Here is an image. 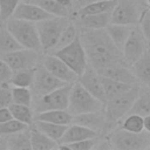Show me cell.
I'll use <instances>...</instances> for the list:
<instances>
[{
    "instance_id": "obj_32",
    "label": "cell",
    "mask_w": 150,
    "mask_h": 150,
    "mask_svg": "<svg viewBox=\"0 0 150 150\" xmlns=\"http://www.w3.org/2000/svg\"><path fill=\"white\" fill-rule=\"evenodd\" d=\"M30 2L36 4L50 15L54 16H67L68 15V7L60 4L57 0H27Z\"/></svg>"
},
{
    "instance_id": "obj_16",
    "label": "cell",
    "mask_w": 150,
    "mask_h": 150,
    "mask_svg": "<svg viewBox=\"0 0 150 150\" xmlns=\"http://www.w3.org/2000/svg\"><path fill=\"white\" fill-rule=\"evenodd\" d=\"M97 73L101 76H105L120 82H125V83H136L137 80L132 73V70H130L128 67H125L124 64L121 63V61H115L111 62L100 69H97Z\"/></svg>"
},
{
    "instance_id": "obj_37",
    "label": "cell",
    "mask_w": 150,
    "mask_h": 150,
    "mask_svg": "<svg viewBox=\"0 0 150 150\" xmlns=\"http://www.w3.org/2000/svg\"><path fill=\"white\" fill-rule=\"evenodd\" d=\"M28 127L29 125L18 121V120H15V118H12L9 121L0 123V136H9V135L15 134L18 131L25 130Z\"/></svg>"
},
{
    "instance_id": "obj_11",
    "label": "cell",
    "mask_w": 150,
    "mask_h": 150,
    "mask_svg": "<svg viewBox=\"0 0 150 150\" xmlns=\"http://www.w3.org/2000/svg\"><path fill=\"white\" fill-rule=\"evenodd\" d=\"M0 56L13 70L36 68V66L41 63L42 60L40 56V52L29 48H20L9 53H5Z\"/></svg>"
},
{
    "instance_id": "obj_30",
    "label": "cell",
    "mask_w": 150,
    "mask_h": 150,
    "mask_svg": "<svg viewBox=\"0 0 150 150\" xmlns=\"http://www.w3.org/2000/svg\"><path fill=\"white\" fill-rule=\"evenodd\" d=\"M9 110L12 112L13 118L27 124V125H32L34 122V116H35V111L34 109H32L30 105H25V104H18V103H12L9 107Z\"/></svg>"
},
{
    "instance_id": "obj_36",
    "label": "cell",
    "mask_w": 150,
    "mask_h": 150,
    "mask_svg": "<svg viewBox=\"0 0 150 150\" xmlns=\"http://www.w3.org/2000/svg\"><path fill=\"white\" fill-rule=\"evenodd\" d=\"M98 136L96 137H91V138H87V139H82V141H77L74 143H68V144H59L60 149H66V150H90L96 146V144L98 143Z\"/></svg>"
},
{
    "instance_id": "obj_21",
    "label": "cell",
    "mask_w": 150,
    "mask_h": 150,
    "mask_svg": "<svg viewBox=\"0 0 150 150\" xmlns=\"http://www.w3.org/2000/svg\"><path fill=\"white\" fill-rule=\"evenodd\" d=\"M111 22V12L90 14L79 18V26L82 29H103Z\"/></svg>"
},
{
    "instance_id": "obj_19",
    "label": "cell",
    "mask_w": 150,
    "mask_h": 150,
    "mask_svg": "<svg viewBox=\"0 0 150 150\" xmlns=\"http://www.w3.org/2000/svg\"><path fill=\"white\" fill-rule=\"evenodd\" d=\"M132 73L137 80L146 88H150V49H148L132 64Z\"/></svg>"
},
{
    "instance_id": "obj_18",
    "label": "cell",
    "mask_w": 150,
    "mask_h": 150,
    "mask_svg": "<svg viewBox=\"0 0 150 150\" xmlns=\"http://www.w3.org/2000/svg\"><path fill=\"white\" fill-rule=\"evenodd\" d=\"M100 134L96 132L93 129H89L84 125L77 124V123H73L71 125L69 124L67 130L64 131L63 136L60 138L59 144H68V143H74L77 141H82V139H87V138H91V137H96Z\"/></svg>"
},
{
    "instance_id": "obj_44",
    "label": "cell",
    "mask_w": 150,
    "mask_h": 150,
    "mask_svg": "<svg viewBox=\"0 0 150 150\" xmlns=\"http://www.w3.org/2000/svg\"><path fill=\"white\" fill-rule=\"evenodd\" d=\"M8 149V142H7V136H0V150Z\"/></svg>"
},
{
    "instance_id": "obj_45",
    "label": "cell",
    "mask_w": 150,
    "mask_h": 150,
    "mask_svg": "<svg viewBox=\"0 0 150 150\" xmlns=\"http://www.w3.org/2000/svg\"><path fill=\"white\" fill-rule=\"evenodd\" d=\"M144 130L150 132V114L144 116Z\"/></svg>"
},
{
    "instance_id": "obj_26",
    "label": "cell",
    "mask_w": 150,
    "mask_h": 150,
    "mask_svg": "<svg viewBox=\"0 0 150 150\" xmlns=\"http://www.w3.org/2000/svg\"><path fill=\"white\" fill-rule=\"evenodd\" d=\"M116 2H117V0H97L95 2H91V4L87 5L83 8H81L75 14L79 18H81V16L90 15V14H98V13L112 12Z\"/></svg>"
},
{
    "instance_id": "obj_7",
    "label": "cell",
    "mask_w": 150,
    "mask_h": 150,
    "mask_svg": "<svg viewBox=\"0 0 150 150\" xmlns=\"http://www.w3.org/2000/svg\"><path fill=\"white\" fill-rule=\"evenodd\" d=\"M53 54L60 57L71 70L77 74V76L82 75L86 68L88 67L87 54L80 35L71 43L53 52Z\"/></svg>"
},
{
    "instance_id": "obj_28",
    "label": "cell",
    "mask_w": 150,
    "mask_h": 150,
    "mask_svg": "<svg viewBox=\"0 0 150 150\" xmlns=\"http://www.w3.org/2000/svg\"><path fill=\"white\" fill-rule=\"evenodd\" d=\"M20 48H23V47L15 40V38L6 27L5 22H1L0 23V55L20 49Z\"/></svg>"
},
{
    "instance_id": "obj_8",
    "label": "cell",
    "mask_w": 150,
    "mask_h": 150,
    "mask_svg": "<svg viewBox=\"0 0 150 150\" xmlns=\"http://www.w3.org/2000/svg\"><path fill=\"white\" fill-rule=\"evenodd\" d=\"M74 83V82H73ZM73 83H66L55 90L33 100L34 111H46L53 109H67L69 104V95L73 87Z\"/></svg>"
},
{
    "instance_id": "obj_25",
    "label": "cell",
    "mask_w": 150,
    "mask_h": 150,
    "mask_svg": "<svg viewBox=\"0 0 150 150\" xmlns=\"http://www.w3.org/2000/svg\"><path fill=\"white\" fill-rule=\"evenodd\" d=\"M8 149L12 150H29L32 149L30 144V128L28 127L25 130L18 131L7 136Z\"/></svg>"
},
{
    "instance_id": "obj_6",
    "label": "cell",
    "mask_w": 150,
    "mask_h": 150,
    "mask_svg": "<svg viewBox=\"0 0 150 150\" xmlns=\"http://www.w3.org/2000/svg\"><path fill=\"white\" fill-rule=\"evenodd\" d=\"M108 141L114 149L142 150L150 148V132H132L124 129H115L108 135Z\"/></svg>"
},
{
    "instance_id": "obj_40",
    "label": "cell",
    "mask_w": 150,
    "mask_h": 150,
    "mask_svg": "<svg viewBox=\"0 0 150 150\" xmlns=\"http://www.w3.org/2000/svg\"><path fill=\"white\" fill-rule=\"evenodd\" d=\"M138 23H139V29L148 42V46H150V8H146L142 12Z\"/></svg>"
},
{
    "instance_id": "obj_10",
    "label": "cell",
    "mask_w": 150,
    "mask_h": 150,
    "mask_svg": "<svg viewBox=\"0 0 150 150\" xmlns=\"http://www.w3.org/2000/svg\"><path fill=\"white\" fill-rule=\"evenodd\" d=\"M143 11L137 0H117L111 12V23L136 26Z\"/></svg>"
},
{
    "instance_id": "obj_4",
    "label": "cell",
    "mask_w": 150,
    "mask_h": 150,
    "mask_svg": "<svg viewBox=\"0 0 150 150\" xmlns=\"http://www.w3.org/2000/svg\"><path fill=\"white\" fill-rule=\"evenodd\" d=\"M70 20L67 16H50L36 23L41 47L43 52H53L54 47Z\"/></svg>"
},
{
    "instance_id": "obj_39",
    "label": "cell",
    "mask_w": 150,
    "mask_h": 150,
    "mask_svg": "<svg viewBox=\"0 0 150 150\" xmlns=\"http://www.w3.org/2000/svg\"><path fill=\"white\" fill-rule=\"evenodd\" d=\"M13 103L12 86L9 83L0 84V108H8Z\"/></svg>"
},
{
    "instance_id": "obj_34",
    "label": "cell",
    "mask_w": 150,
    "mask_h": 150,
    "mask_svg": "<svg viewBox=\"0 0 150 150\" xmlns=\"http://www.w3.org/2000/svg\"><path fill=\"white\" fill-rule=\"evenodd\" d=\"M121 128L132 132H141L144 130V117L137 114H128Z\"/></svg>"
},
{
    "instance_id": "obj_47",
    "label": "cell",
    "mask_w": 150,
    "mask_h": 150,
    "mask_svg": "<svg viewBox=\"0 0 150 150\" xmlns=\"http://www.w3.org/2000/svg\"><path fill=\"white\" fill-rule=\"evenodd\" d=\"M149 149H150V148H149Z\"/></svg>"
},
{
    "instance_id": "obj_15",
    "label": "cell",
    "mask_w": 150,
    "mask_h": 150,
    "mask_svg": "<svg viewBox=\"0 0 150 150\" xmlns=\"http://www.w3.org/2000/svg\"><path fill=\"white\" fill-rule=\"evenodd\" d=\"M50 16L53 15H50L48 12H46L43 8H41L36 4L30 2V1H23V2H19V5L16 6L11 18L22 19V20H27L32 22H39Z\"/></svg>"
},
{
    "instance_id": "obj_24",
    "label": "cell",
    "mask_w": 150,
    "mask_h": 150,
    "mask_svg": "<svg viewBox=\"0 0 150 150\" xmlns=\"http://www.w3.org/2000/svg\"><path fill=\"white\" fill-rule=\"evenodd\" d=\"M33 124L36 129H39L40 131H42L48 137L56 141L57 143L68 128V125H64V124H57V123H52V122H47V121H39V120H34Z\"/></svg>"
},
{
    "instance_id": "obj_14",
    "label": "cell",
    "mask_w": 150,
    "mask_h": 150,
    "mask_svg": "<svg viewBox=\"0 0 150 150\" xmlns=\"http://www.w3.org/2000/svg\"><path fill=\"white\" fill-rule=\"evenodd\" d=\"M79 82L91 95H94L96 98H98L100 101H102L105 104L107 97H105L103 84L101 81V75L97 73V70L95 68H93L91 66H88L86 68V70L83 71V74L79 76Z\"/></svg>"
},
{
    "instance_id": "obj_13",
    "label": "cell",
    "mask_w": 150,
    "mask_h": 150,
    "mask_svg": "<svg viewBox=\"0 0 150 150\" xmlns=\"http://www.w3.org/2000/svg\"><path fill=\"white\" fill-rule=\"evenodd\" d=\"M41 63L57 79H60L61 81L66 82V83H73L75 82L79 76L77 74L71 70L60 57H57L54 54L50 55H46L42 57Z\"/></svg>"
},
{
    "instance_id": "obj_31",
    "label": "cell",
    "mask_w": 150,
    "mask_h": 150,
    "mask_svg": "<svg viewBox=\"0 0 150 150\" xmlns=\"http://www.w3.org/2000/svg\"><path fill=\"white\" fill-rule=\"evenodd\" d=\"M128 114H137L143 117L150 114V88H148L146 90H142L138 94Z\"/></svg>"
},
{
    "instance_id": "obj_5",
    "label": "cell",
    "mask_w": 150,
    "mask_h": 150,
    "mask_svg": "<svg viewBox=\"0 0 150 150\" xmlns=\"http://www.w3.org/2000/svg\"><path fill=\"white\" fill-rule=\"evenodd\" d=\"M141 91L142 89L139 88V86L135 83L129 90L107 100L104 104V111L109 125H112V123H116L120 118H122L129 112L131 105L134 104L136 97Z\"/></svg>"
},
{
    "instance_id": "obj_2",
    "label": "cell",
    "mask_w": 150,
    "mask_h": 150,
    "mask_svg": "<svg viewBox=\"0 0 150 150\" xmlns=\"http://www.w3.org/2000/svg\"><path fill=\"white\" fill-rule=\"evenodd\" d=\"M5 25L12 33V35L15 38V40L23 48L34 49L38 52L42 50L35 22L16 18H9L8 20L5 21Z\"/></svg>"
},
{
    "instance_id": "obj_27",
    "label": "cell",
    "mask_w": 150,
    "mask_h": 150,
    "mask_svg": "<svg viewBox=\"0 0 150 150\" xmlns=\"http://www.w3.org/2000/svg\"><path fill=\"white\" fill-rule=\"evenodd\" d=\"M101 81L103 84V89H104V94H105L107 100L129 90L135 84V83L120 82V81H116V80H112V79H109L105 76H101Z\"/></svg>"
},
{
    "instance_id": "obj_33",
    "label": "cell",
    "mask_w": 150,
    "mask_h": 150,
    "mask_svg": "<svg viewBox=\"0 0 150 150\" xmlns=\"http://www.w3.org/2000/svg\"><path fill=\"white\" fill-rule=\"evenodd\" d=\"M79 35H80V34H79V28H77V26L74 25L73 22H69V25H68V26L63 29V32L61 33V35H60V38H59V40H57V42H56V45H55L53 52H55V50H57V49H60V48H62V47H66L67 45L71 43Z\"/></svg>"
},
{
    "instance_id": "obj_17",
    "label": "cell",
    "mask_w": 150,
    "mask_h": 150,
    "mask_svg": "<svg viewBox=\"0 0 150 150\" xmlns=\"http://www.w3.org/2000/svg\"><path fill=\"white\" fill-rule=\"evenodd\" d=\"M73 123L84 125L89 129L95 130L98 134L103 131L107 127H109V122H108L104 109L91 111V112H86L81 115H75L73 116Z\"/></svg>"
},
{
    "instance_id": "obj_3",
    "label": "cell",
    "mask_w": 150,
    "mask_h": 150,
    "mask_svg": "<svg viewBox=\"0 0 150 150\" xmlns=\"http://www.w3.org/2000/svg\"><path fill=\"white\" fill-rule=\"evenodd\" d=\"M67 109L73 116H75L102 110L104 109V103L96 98L94 95H91L80 82H74L70 90L69 104Z\"/></svg>"
},
{
    "instance_id": "obj_38",
    "label": "cell",
    "mask_w": 150,
    "mask_h": 150,
    "mask_svg": "<svg viewBox=\"0 0 150 150\" xmlns=\"http://www.w3.org/2000/svg\"><path fill=\"white\" fill-rule=\"evenodd\" d=\"M19 2L20 0H0V23L13 15Z\"/></svg>"
},
{
    "instance_id": "obj_23",
    "label": "cell",
    "mask_w": 150,
    "mask_h": 150,
    "mask_svg": "<svg viewBox=\"0 0 150 150\" xmlns=\"http://www.w3.org/2000/svg\"><path fill=\"white\" fill-rule=\"evenodd\" d=\"M30 144L33 150H50L59 148V143L56 141L48 137L34 125L30 128Z\"/></svg>"
},
{
    "instance_id": "obj_29",
    "label": "cell",
    "mask_w": 150,
    "mask_h": 150,
    "mask_svg": "<svg viewBox=\"0 0 150 150\" xmlns=\"http://www.w3.org/2000/svg\"><path fill=\"white\" fill-rule=\"evenodd\" d=\"M34 75H35V68L13 70L12 77L9 80V84L13 87L30 88L34 81Z\"/></svg>"
},
{
    "instance_id": "obj_9",
    "label": "cell",
    "mask_w": 150,
    "mask_h": 150,
    "mask_svg": "<svg viewBox=\"0 0 150 150\" xmlns=\"http://www.w3.org/2000/svg\"><path fill=\"white\" fill-rule=\"evenodd\" d=\"M63 84H66V82H63L60 79H57L56 76H54L42 63H39L35 68L34 81L30 87V90L33 94V100L39 98Z\"/></svg>"
},
{
    "instance_id": "obj_35",
    "label": "cell",
    "mask_w": 150,
    "mask_h": 150,
    "mask_svg": "<svg viewBox=\"0 0 150 150\" xmlns=\"http://www.w3.org/2000/svg\"><path fill=\"white\" fill-rule=\"evenodd\" d=\"M12 94H13V103L25 104L30 107L33 105V94L30 88L12 86Z\"/></svg>"
},
{
    "instance_id": "obj_41",
    "label": "cell",
    "mask_w": 150,
    "mask_h": 150,
    "mask_svg": "<svg viewBox=\"0 0 150 150\" xmlns=\"http://www.w3.org/2000/svg\"><path fill=\"white\" fill-rule=\"evenodd\" d=\"M12 74H13V69L0 56V84H2V83H9V80L12 77Z\"/></svg>"
},
{
    "instance_id": "obj_43",
    "label": "cell",
    "mask_w": 150,
    "mask_h": 150,
    "mask_svg": "<svg viewBox=\"0 0 150 150\" xmlns=\"http://www.w3.org/2000/svg\"><path fill=\"white\" fill-rule=\"evenodd\" d=\"M12 118H13V116H12L9 108H0V123L9 121Z\"/></svg>"
},
{
    "instance_id": "obj_12",
    "label": "cell",
    "mask_w": 150,
    "mask_h": 150,
    "mask_svg": "<svg viewBox=\"0 0 150 150\" xmlns=\"http://www.w3.org/2000/svg\"><path fill=\"white\" fill-rule=\"evenodd\" d=\"M148 42L143 35V33L141 32L139 27H134L132 32L130 33L129 38L127 39L123 49H122V54H123V59L128 64H132L135 61H137L148 49H146Z\"/></svg>"
},
{
    "instance_id": "obj_20",
    "label": "cell",
    "mask_w": 150,
    "mask_h": 150,
    "mask_svg": "<svg viewBox=\"0 0 150 150\" xmlns=\"http://www.w3.org/2000/svg\"><path fill=\"white\" fill-rule=\"evenodd\" d=\"M135 26L132 25H121V23H109L105 27V30L108 33V35L110 36V39L112 40V42L115 43V46L122 52L123 46L127 41V39L129 38L130 33L132 32Z\"/></svg>"
},
{
    "instance_id": "obj_22",
    "label": "cell",
    "mask_w": 150,
    "mask_h": 150,
    "mask_svg": "<svg viewBox=\"0 0 150 150\" xmlns=\"http://www.w3.org/2000/svg\"><path fill=\"white\" fill-rule=\"evenodd\" d=\"M34 120L69 125L73 123V115L68 111V109H53V110L36 112V115L34 116Z\"/></svg>"
},
{
    "instance_id": "obj_42",
    "label": "cell",
    "mask_w": 150,
    "mask_h": 150,
    "mask_svg": "<svg viewBox=\"0 0 150 150\" xmlns=\"http://www.w3.org/2000/svg\"><path fill=\"white\" fill-rule=\"evenodd\" d=\"M95 1H97V0H71L70 7H71V9L76 13V12L80 11L81 8H83V7H86L87 5H89V4H91V2H95Z\"/></svg>"
},
{
    "instance_id": "obj_1",
    "label": "cell",
    "mask_w": 150,
    "mask_h": 150,
    "mask_svg": "<svg viewBox=\"0 0 150 150\" xmlns=\"http://www.w3.org/2000/svg\"><path fill=\"white\" fill-rule=\"evenodd\" d=\"M80 38L83 43L88 62L96 70L111 62L121 61L123 54L115 46L105 28L82 29Z\"/></svg>"
},
{
    "instance_id": "obj_46",
    "label": "cell",
    "mask_w": 150,
    "mask_h": 150,
    "mask_svg": "<svg viewBox=\"0 0 150 150\" xmlns=\"http://www.w3.org/2000/svg\"><path fill=\"white\" fill-rule=\"evenodd\" d=\"M146 2H148V6H149V8H150V0H146Z\"/></svg>"
}]
</instances>
